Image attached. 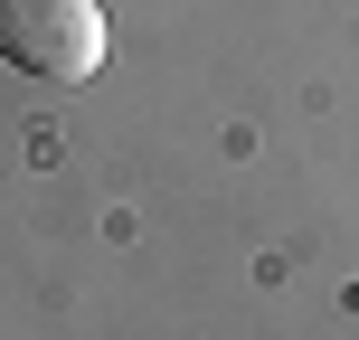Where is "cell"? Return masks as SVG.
<instances>
[{
  "instance_id": "obj_1",
  "label": "cell",
  "mask_w": 359,
  "mask_h": 340,
  "mask_svg": "<svg viewBox=\"0 0 359 340\" xmlns=\"http://www.w3.org/2000/svg\"><path fill=\"white\" fill-rule=\"evenodd\" d=\"M0 57L38 86H86L104 67V0H0Z\"/></svg>"
}]
</instances>
